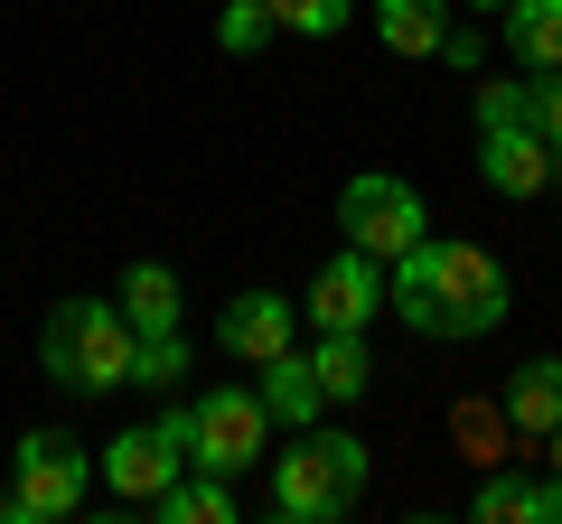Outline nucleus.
Here are the masks:
<instances>
[{
  "label": "nucleus",
  "mask_w": 562,
  "mask_h": 524,
  "mask_svg": "<svg viewBox=\"0 0 562 524\" xmlns=\"http://www.w3.org/2000/svg\"><path fill=\"white\" fill-rule=\"evenodd\" d=\"M384 291H394L384 309H403L413 338H450V346L487 338V328L506 319V300H516V291H506V262L487 253V243H431V235L384 262Z\"/></svg>",
  "instance_id": "obj_1"
},
{
  "label": "nucleus",
  "mask_w": 562,
  "mask_h": 524,
  "mask_svg": "<svg viewBox=\"0 0 562 524\" xmlns=\"http://www.w3.org/2000/svg\"><path fill=\"white\" fill-rule=\"evenodd\" d=\"M132 319H122V300H57V319H47L38 338V365L57 384H76V394H113V384H132Z\"/></svg>",
  "instance_id": "obj_2"
},
{
  "label": "nucleus",
  "mask_w": 562,
  "mask_h": 524,
  "mask_svg": "<svg viewBox=\"0 0 562 524\" xmlns=\"http://www.w3.org/2000/svg\"><path fill=\"white\" fill-rule=\"evenodd\" d=\"M262 449H272V403H262L254 384H206L198 403H188V459L198 468L244 478Z\"/></svg>",
  "instance_id": "obj_3"
},
{
  "label": "nucleus",
  "mask_w": 562,
  "mask_h": 524,
  "mask_svg": "<svg viewBox=\"0 0 562 524\" xmlns=\"http://www.w3.org/2000/svg\"><path fill=\"white\" fill-rule=\"evenodd\" d=\"M85 487H94V459H85L66 431H29L20 459H10V487H0V515L47 524V515H76Z\"/></svg>",
  "instance_id": "obj_4"
},
{
  "label": "nucleus",
  "mask_w": 562,
  "mask_h": 524,
  "mask_svg": "<svg viewBox=\"0 0 562 524\" xmlns=\"http://www.w3.org/2000/svg\"><path fill=\"white\" fill-rule=\"evenodd\" d=\"M338 225H347V243H357V253H375V262L413 253V243L431 235L413 179H394V169H357V179L338 187Z\"/></svg>",
  "instance_id": "obj_5"
},
{
  "label": "nucleus",
  "mask_w": 562,
  "mask_h": 524,
  "mask_svg": "<svg viewBox=\"0 0 562 524\" xmlns=\"http://www.w3.org/2000/svg\"><path fill=\"white\" fill-rule=\"evenodd\" d=\"M347 505H357V478L338 468L328 431H310L301 449H281V459H272V515H291V524H338Z\"/></svg>",
  "instance_id": "obj_6"
},
{
  "label": "nucleus",
  "mask_w": 562,
  "mask_h": 524,
  "mask_svg": "<svg viewBox=\"0 0 562 524\" xmlns=\"http://www.w3.org/2000/svg\"><path fill=\"white\" fill-rule=\"evenodd\" d=\"M188 468V403L179 412H160V422H140V431H122L113 449H103V487L113 497H132V505H160V487Z\"/></svg>",
  "instance_id": "obj_7"
},
{
  "label": "nucleus",
  "mask_w": 562,
  "mask_h": 524,
  "mask_svg": "<svg viewBox=\"0 0 562 524\" xmlns=\"http://www.w3.org/2000/svg\"><path fill=\"white\" fill-rule=\"evenodd\" d=\"M384 300H394V291H384V262L347 243V253L319 262V282H310L301 309H310V328H357V338H366V319H375Z\"/></svg>",
  "instance_id": "obj_8"
},
{
  "label": "nucleus",
  "mask_w": 562,
  "mask_h": 524,
  "mask_svg": "<svg viewBox=\"0 0 562 524\" xmlns=\"http://www.w3.org/2000/svg\"><path fill=\"white\" fill-rule=\"evenodd\" d=\"M291 328H301V300H281V291H235L225 319H216V346L235 365H262V356L291 346Z\"/></svg>",
  "instance_id": "obj_9"
},
{
  "label": "nucleus",
  "mask_w": 562,
  "mask_h": 524,
  "mask_svg": "<svg viewBox=\"0 0 562 524\" xmlns=\"http://www.w3.org/2000/svg\"><path fill=\"white\" fill-rule=\"evenodd\" d=\"M479 179L497 187V197H535V187H553V141H543L535 122H516V132H479Z\"/></svg>",
  "instance_id": "obj_10"
},
{
  "label": "nucleus",
  "mask_w": 562,
  "mask_h": 524,
  "mask_svg": "<svg viewBox=\"0 0 562 524\" xmlns=\"http://www.w3.org/2000/svg\"><path fill=\"white\" fill-rule=\"evenodd\" d=\"M262 403H272V422L281 431H310L328 412V394H319V375H310V356H291V346H281V356H262V384H254Z\"/></svg>",
  "instance_id": "obj_11"
},
{
  "label": "nucleus",
  "mask_w": 562,
  "mask_h": 524,
  "mask_svg": "<svg viewBox=\"0 0 562 524\" xmlns=\"http://www.w3.org/2000/svg\"><path fill=\"white\" fill-rule=\"evenodd\" d=\"M562 422V356H535L506 375V431H525V441H543V431Z\"/></svg>",
  "instance_id": "obj_12"
},
{
  "label": "nucleus",
  "mask_w": 562,
  "mask_h": 524,
  "mask_svg": "<svg viewBox=\"0 0 562 524\" xmlns=\"http://www.w3.org/2000/svg\"><path fill=\"white\" fill-rule=\"evenodd\" d=\"M113 300H122V319H132V338H169V328H179V272H169V262H132Z\"/></svg>",
  "instance_id": "obj_13"
},
{
  "label": "nucleus",
  "mask_w": 562,
  "mask_h": 524,
  "mask_svg": "<svg viewBox=\"0 0 562 524\" xmlns=\"http://www.w3.org/2000/svg\"><path fill=\"white\" fill-rule=\"evenodd\" d=\"M375 38L394 47V57H441L450 0H375Z\"/></svg>",
  "instance_id": "obj_14"
},
{
  "label": "nucleus",
  "mask_w": 562,
  "mask_h": 524,
  "mask_svg": "<svg viewBox=\"0 0 562 524\" xmlns=\"http://www.w3.org/2000/svg\"><path fill=\"white\" fill-rule=\"evenodd\" d=\"M310 375H319L328 403H357L366 384H375V356H366L357 328H319V346H310Z\"/></svg>",
  "instance_id": "obj_15"
},
{
  "label": "nucleus",
  "mask_w": 562,
  "mask_h": 524,
  "mask_svg": "<svg viewBox=\"0 0 562 524\" xmlns=\"http://www.w3.org/2000/svg\"><path fill=\"white\" fill-rule=\"evenodd\" d=\"M497 20H506V47H516L535 76H553V66H562V0H506Z\"/></svg>",
  "instance_id": "obj_16"
},
{
  "label": "nucleus",
  "mask_w": 562,
  "mask_h": 524,
  "mask_svg": "<svg viewBox=\"0 0 562 524\" xmlns=\"http://www.w3.org/2000/svg\"><path fill=\"white\" fill-rule=\"evenodd\" d=\"M160 515L169 524H235V487H225V468H198V478H169L160 487Z\"/></svg>",
  "instance_id": "obj_17"
},
{
  "label": "nucleus",
  "mask_w": 562,
  "mask_h": 524,
  "mask_svg": "<svg viewBox=\"0 0 562 524\" xmlns=\"http://www.w3.org/2000/svg\"><path fill=\"white\" fill-rule=\"evenodd\" d=\"M479 524H543V478H487L479 487Z\"/></svg>",
  "instance_id": "obj_18"
},
{
  "label": "nucleus",
  "mask_w": 562,
  "mask_h": 524,
  "mask_svg": "<svg viewBox=\"0 0 562 524\" xmlns=\"http://www.w3.org/2000/svg\"><path fill=\"white\" fill-rule=\"evenodd\" d=\"M272 10V29H291V38H338L347 20H357V0H262Z\"/></svg>",
  "instance_id": "obj_19"
},
{
  "label": "nucleus",
  "mask_w": 562,
  "mask_h": 524,
  "mask_svg": "<svg viewBox=\"0 0 562 524\" xmlns=\"http://www.w3.org/2000/svg\"><path fill=\"white\" fill-rule=\"evenodd\" d=\"M179 375H188L179 328H169V338H140V346H132V384H140V394H179Z\"/></svg>",
  "instance_id": "obj_20"
},
{
  "label": "nucleus",
  "mask_w": 562,
  "mask_h": 524,
  "mask_svg": "<svg viewBox=\"0 0 562 524\" xmlns=\"http://www.w3.org/2000/svg\"><path fill=\"white\" fill-rule=\"evenodd\" d=\"M516 122H535V84L487 76V84H479V132H516Z\"/></svg>",
  "instance_id": "obj_21"
},
{
  "label": "nucleus",
  "mask_w": 562,
  "mask_h": 524,
  "mask_svg": "<svg viewBox=\"0 0 562 524\" xmlns=\"http://www.w3.org/2000/svg\"><path fill=\"white\" fill-rule=\"evenodd\" d=\"M216 38H225V57H254V47L272 38V10H262V0H225Z\"/></svg>",
  "instance_id": "obj_22"
},
{
  "label": "nucleus",
  "mask_w": 562,
  "mask_h": 524,
  "mask_svg": "<svg viewBox=\"0 0 562 524\" xmlns=\"http://www.w3.org/2000/svg\"><path fill=\"white\" fill-rule=\"evenodd\" d=\"M450 431L469 441V459H497V441H506V403H497V412H487V403H460V412H450Z\"/></svg>",
  "instance_id": "obj_23"
},
{
  "label": "nucleus",
  "mask_w": 562,
  "mask_h": 524,
  "mask_svg": "<svg viewBox=\"0 0 562 524\" xmlns=\"http://www.w3.org/2000/svg\"><path fill=\"white\" fill-rule=\"evenodd\" d=\"M525 84H535V132L562 141V66H553V76H525Z\"/></svg>",
  "instance_id": "obj_24"
},
{
  "label": "nucleus",
  "mask_w": 562,
  "mask_h": 524,
  "mask_svg": "<svg viewBox=\"0 0 562 524\" xmlns=\"http://www.w3.org/2000/svg\"><path fill=\"white\" fill-rule=\"evenodd\" d=\"M543 441H553V468H562V422H553V431H543Z\"/></svg>",
  "instance_id": "obj_25"
},
{
  "label": "nucleus",
  "mask_w": 562,
  "mask_h": 524,
  "mask_svg": "<svg viewBox=\"0 0 562 524\" xmlns=\"http://www.w3.org/2000/svg\"><path fill=\"white\" fill-rule=\"evenodd\" d=\"M553 179H562V141H553Z\"/></svg>",
  "instance_id": "obj_26"
},
{
  "label": "nucleus",
  "mask_w": 562,
  "mask_h": 524,
  "mask_svg": "<svg viewBox=\"0 0 562 524\" xmlns=\"http://www.w3.org/2000/svg\"><path fill=\"white\" fill-rule=\"evenodd\" d=\"M479 10H506V0H479Z\"/></svg>",
  "instance_id": "obj_27"
}]
</instances>
